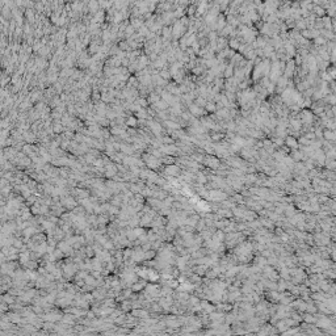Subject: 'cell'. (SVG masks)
Instances as JSON below:
<instances>
[{"label": "cell", "mask_w": 336, "mask_h": 336, "mask_svg": "<svg viewBox=\"0 0 336 336\" xmlns=\"http://www.w3.org/2000/svg\"><path fill=\"white\" fill-rule=\"evenodd\" d=\"M188 108H189V113L192 114V116H194V117H201V116H204V114H206V112L202 110V108L197 107L194 103H192L190 105H188Z\"/></svg>", "instance_id": "obj_5"}, {"label": "cell", "mask_w": 336, "mask_h": 336, "mask_svg": "<svg viewBox=\"0 0 336 336\" xmlns=\"http://www.w3.org/2000/svg\"><path fill=\"white\" fill-rule=\"evenodd\" d=\"M324 166H326V168H330V169H334L335 168V160H326V163H324Z\"/></svg>", "instance_id": "obj_26"}, {"label": "cell", "mask_w": 336, "mask_h": 336, "mask_svg": "<svg viewBox=\"0 0 336 336\" xmlns=\"http://www.w3.org/2000/svg\"><path fill=\"white\" fill-rule=\"evenodd\" d=\"M299 120H301L302 122V126L303 125H311L312 121H314V113H312V110L310 109H305L301 112V114H299Z\"/></svg>", "instance_id": "obj_2"}, {"label": "cell", "mask_w": 336, "mask_h": 336, "mask_svg": "<svg viewBox=\"0 0 336 336\" xmlns=\"http://www.w3.org/2000/svg\"><path fill=\"white\" fill-rule=\"evenodd\" d=\"M223 75H225L226 79L232 78V75H234V64L232 63L231 64H226V68H225V71H223Z\"/></svg>", "instance_id": "obj_16"}, {"label": "cell", "mask_w": 336, "mask_h": 336, "mask_svg": "<svg viewBox=\"0 0 336 336\" xmlns=\"http://www.w3.org/2000/svg\"><path fill=\"white\" fill-rule=\"evenodd\" d=\"M229 45H230V47H231V50H238L239 49V46H240V44H239V41L238 39H235V38H232V39H230L229 41Z\"/></svg>", "instance_id": "obj_21"}, {"label": "cell", "mask_w": 336, "mask_h": 336, "mask_svg": "<svg viewBox=\"0 0 336 336\" xmlns=\"http://www.w3.org/2000/svg\"><path fill=\"white\" fill-rule=\"evenodd\" d=\"M194 104L197 105V107H200V108H205V105H206V103L207 101L205 100V98L204 97H200V96H197L196 98H194V101H193Z\"/></svg>", "instance_id": "obj_20"}, {"label": "cell", "mask_w": 336, "mask_h": 336, "mask_svg": "<svg viewBox=\"0 0 336 336\" xmlns=\"http://www.w3.org/2000/svg\"><path fill=\"white\" fill-rule=\"evenodd\" d=\"M135 122H137L135 118H130V120H129V125H131V126H133V125H135Z\"/></svg>", "instance_id": "obj_37"}, {"label": "cell", "mask_w": 336, "mask_h": 336, "mask_svg": "<svg viewBox=\"0 0 336 336\" xmlns=\"http://www.w3.org/2000/svg\"><path fill=\"white\" fill-rule=\"evenodd\" d=\"M204 163H205L206 167L209 168H219L221 167V159L215 156H206L204 159Z\"/></svg>", "instance_id": "obj_4"}, {"label": "cell", "mask_w": 336, "mask_h": 336, "mask_svg": "<svg viewBox=\"0 0 336 336\" xmlns=\"http://www.w3.org/2000/svg\"><path fill=\"white\" fill-rule=\"evenodd\" d=\"M209 3H206V1H202V3H200L198 4V7H197L196 8V15L197 16H201V15H204V13L206 12V9L209 8Z\"/></svg>", "instance_id": "obj_15"}, {"label": "cell", "mask_w": 336, "mask_h": 336, "mask_svg": "<svg viewBox=\"0 0 336 336\" xmlns=\"http://www.w3.org/2000/svg\"><path fill=\"white\" fill-rule=\"evenodd\" d=\"M260 78H263V68H261V64L260 63H256L255 68L252 71V80L258 81Z\"/></svg>", "instance_id": "obj_8"}, {"label": "cell", "mask_w": 336, "mask_h": 336, "mask_svg": "<svg viewBox=\"0 0 336 336\" xmlns=\"http://www.w3.org/2000/svg\"><path fill=\"white\" fill-rule=\"evenodd\" d=\"M311 11L314 12V16H315V17L323 19L324 16H326V9H324V8H322L320 5H315V4H312V9H311Z\"/></svg>", "instance_id": "obj_11"}, {"label": "cell", "mask_w": 336, "mask_h": 336, "mask_svg": "<svg viewBox=\"0 0 336 336\" xmlns=\"http://www.w3.org/2000/svg\"><path fill=\"white\" fill-rule=\"evenodd\" d=\"M227 25V21H226V17L225 15H218L217 17V22H215V29H218L219 32H222V29Z\"/></svg>", "instance_id": "obj_12"}, {"label": "cell", "mask_w": 336, "mask_h": 336, "mask_svg": "<svg viewBox=\"0 0 336 336\" xmlns=\"http://www.w3.org/2000/svg\"><path fill=\"white\" fill-rule=\"evenodd\" d=\"M187 12H188V15H189V16H193L194 13H196V7H194V5H190L189 8L187 9Z\"/></svg>", "instance_id": "obj_31"}, {"label": "cell", "mask_w": 336, "mask_h": 336, "mask_svg": "<svg viewBox=\"0 0 336 336\" xmlns=\"http://www.w3.org/2000/svg\"><path fill=\"white\" fill-rule=\"evenodd\" d=\"M150 125H151V129H152L154 134H155V135H160V133H162V130H163V127L160 126V124H156V122H151Z\"/></svg>", "instance_id": "obj_18"}, {"label": "cell", "mask_w": 336, "mask_h": 336, "mask_svg": "<svg viewBox=\"0 0 336 336\" xmlns=\"http://www.w3.org/2000/svg\"><path fill=\"white\" fill-rule=\"evenodd\" d=\"M150 100H151V101H154V103H158V101H159V96H158L156 93H152V96H151Z\"/></svg>", "instance_id": "obj_35"}, {"label": "cell", "mask_w": 336, "mask_h": 336, "mask_svg": "<svg viewBox=\"0 0 336 336\" xmlns=\"http://www.w3.org/2000/svg\"><path fill=\"white\" fill-rule=\"evenodd\" d=\"M295 71V62L294 61H289L288 63H285V70H284V75L286 78H292L293 74Z\"/></svg>", "instance_id": "obj_6"}, {"label": "cell", "mask_w": 336, "mask_h": 336, "mask_svg": "<svg viewBox=\"0 0 336 336\" xmlns=\"http://www.w3.org/2000/svg\"><path fill=\"white\" fill-rule=\"evenodd\" d=\"M290 130H293V133H298L299 130H301V127H302V122H301V120H299L298 117H295V118H292L290 120Z\"/></svg>", "instance_id": "obj_9"}, {"label": "cell", "mask_w": 336, "mask_h": 336, "mask_svg": "<svg viewBox=\"0 0 336 336\" xmlns=\"http://www.w3.org/2000/svg\"><path fill=\"white\" fill-rule=\"evenodd\" d=\"M184 15V9L181 8V7H179V8L176 9V11L173 12V16L175 17H180V16H183Z\"/></svg>", "instance_id": "obj_29"}, {"label": "cell", "mask_w": 336, "mask_h": 336, "mask_svg": "<svg viewBox=\"0 0 336 336\" xmlns=\"http://www.w3.org/2000/svg\"><path fill=\"white\" fill-rule=\"evenodd\" d=\"M192 72H193L194 75H200L201 72H202V68H201V67H193V68H192Z\"/></svg>", "instance_id": "obj_33"}, {"label": "cell", "mask_w": 336, "mask_h": 336, "mask_svg": "<svg viewBox=\"0 0 336 336\" xmlns=\"http://www.w3.org/2000/svg\"><path fill=\"white\" fill-rule=\"evenodd\" d=\"M205 109H206L205 112H209V113H210V112H217L215 104H214L213 101H212V103H206V105H205Z\"/></svg>", "instance_id": "obj_24"}, {"label": "cell", "mask_w": 336, "mask_h": 336, "mask_svg": "<svg viewBox=\"0 0 336 336\" xmlns=\"http://www.w3.org/2000/svg\"><path fill=\"white\" fill-rule=\"evenodd\" d=\"M197 180H198V183H206V179H205V176H204L202 173H198L197 175Z\"/></svg>", "instance_id": "obj_32"}, {"label": "cell", "mask_w": 336, "mask_h": 336, "mask_svg": "<svg viewBox=\"0 0 336 336\" xmlns=\"http://www.w3.org/2000/svg\"><path fill=\"white\" fill-rule=\"evenodd\" d=\"M285 143H286V146L288 147H290L292 150H298V142H297V139H295L294 137H292V135H288L285 138Z\"/></svg>", "instance_id": "obj_10"}, {"label": "cell", "mask_w": 336, "mask_h": 336, "mask_svg": "<svg viewBox=\"0 0 336 336\" xmlns=\"http://www.w3.org/2000/svg\"><path fill=\"white\" fill-rule=\"evenodd\" d=\"M162 141H163L164 143H168V144H173V143H175V141L172 139V138H169V137H168V138H163Z\"/></svg>", "instance_id": "obj_34"}, {"label": "cell", "mask_w": 336, "mask_h": 336, "mask_svg": "<svg viewBox=\"0 0 336 336\" xmlns=\"http://www.w3.org/2000/svg\"><path fill=\"white\" fill-rule=\"evenodd\" d=\"M322 137H324L326 142H327V141H330L331 143H334L335 139H336V134H335L334 130H327V129H326L323 131V135H322Z\"/></svg>", "instance_id": "obj_14"}, {"label": "cell", "mask_w": 336, "mask_h": 336, "mask_svg": "<svg viewBox=\"0 0 336 336\" xmlns=\"http://www.w3.org/2000/svg\"><path fill=\"white\" fill-rule=\"evenodd\" d=\"M154 108H155L156 110H167L169 107H168V104L166 103V101L160 100V101H158V103H155V105H154Z\"/></svg>", "instance_id": "obj_17"}, {"label": "cell", "mask_w": 336, "mask_h": 336, "mask_svg": "<svg viewBox=\"0 0 336 336\" xmlns=\"http://www.w3.org/2000/svg\"><path fill=\"white\" fill-rule=\"evenodd\" d=\"M327 39H326L324 37H322V36H319V37H317V38H314V44H315V46H326L327 45Z\"/></svg>", "instance_id": "obj_19"}, {"label": "cell", "mask_w": 336, "mask_h": 336, "mask_svg": "<svg viewBox=\"0 0 336 336\" xmlns=\"http://www.w3.org/2000/svg\"><path fill=\"white\" fill-rule=\"evenodd\" d=\"M295 26H297V29H299V30H305L306 29V20H302V19H299V20H297V22H295Z\"/></svg>", "instance_id": "obj_22"}, {"label": "cell", "mask_w": 336, "mask_h": 336, "mask_svg": "<svg viewBox=\"0 0 336 336\" xmlns=\"http://www.w3.org/2000/svg\"><path fill=\"white\" fill-rule=\"evenodd\" d=\"M159 75H160V78H162V79H169V78H171V75H169V71H167V70H166V67L163 68V70H162V72H160Z\"/></svg>", "instance_id": "obj_25"}, {"label": "cell", "mask_w": 336, "mask_h": 336, "mask_svg": "<svg viewBox=\"0 0 336 336\" xmlns=\"http://www.w3.org/2000/svg\"><path fill=\"white\" fill-rule=\"evenodd\" d=\"M326 72H327V74H328V75H330V78L332 79V80H334V79H335V76H336V74H335V72H336V71H335V68H334V66H331V67H330V68H328V71H326Z\"/></svg>", "instance_id": "obj_28"}, {"label": "cell", "mask_w": 336, "mask_h": 336, "mask_svg": "<svg viewBox=\"0 0 336 336\" xmlns=\"http://www.w3.org/2000/svg\"><path fill=\"white\" fill-rule=\"evenodd\" d=\"M326 101H328V103H330L331 105H334V104H335V95H334V93L327 95V96H326Z\"/></svg>", "instance_id": "obj_27"}, {"label": "cell", "mask_w": 336, "mask_h": 336, "mask_svg": "<svg viewBox=\"0 0 336 336\" xmlns=\"http://www.w3.org/2000/svg\"><path fill=\"white\" fill-rule=\"evenodd\" d=\"M164 125L168 127L169 131H176V130H180V124L176 122V121H172V120H166L164 121Z\"/></svg>", "instance_id": "obj_13"}, {"label": "cell", "mask_w": 336, "mask_h": 336, "mask_svg": "<svg viewBox=\"0 0 336 336\" xmlns=\"http://www.w3.org/2000/svg\"><path fill=\"white\" fill-rule=\"evenodd\" d=\"M171 36H172V30H171V28L169 26H166V28H163V37H164V39H169V37Z\"/></svg>", "instance_id": "obj_23"}, {"label": "cell", "mask_w": 336, "mask_h": 336, "mask_svg": "<svg viewBox=\"0 0 336 336\" xmlns=\"http://www.w3.org/2000/svg\"><path fill=\"white\" fill-rule=\"evenodd\" d=\"M295 61H297V64H302V58L299 57V55H297V58H295Z\"/></svg>", "instance_id": "obj_36"}, {"label": "cell", "mask_w": 336, "mask_h": 336, "mask_svg": "<svg viewBox=\"0 0 336 336\" xmlns=\"http://www.w3.org/2000/svg\"><path fill=\"white\" fill-rule=\"evenodd\" d=\"M160 152L168 154V155H177L180 152V150L175 144H162L160 146Z\"/></svg>", "instance_id": "obj_3"}, {"label": "cell", "mask_w": 336, "mask_h": 336, "mask_svg": "<svg viewBox=\"0 0 336 336\" xmlns=\"http://www.w3.org/2000/svg\"><path fill=\"white\" fill-rule=\"evenodd\" d=\"M171 30H172V36L175 38V41H176L177 38H181L184 34V32L187 30V26L181 22V20H176V21L173 22V26L171 28Z\"/></svg>", "instance_id": "obj_1"}, {"label": "cell", "mask_w": 336, "mask_h": 336, "mask_svg": "<svg viewBox=\"0 0 336 336\" xmlns=\"http://www.w3.org/2000/svg\"><path fill=\"white\" fill-rule=\"evenodd\" d=\"M322 79H323V80L326 81V83H327V81H332V79L330 78V75H328L326 71L322 72Z\"/></svg>", "instance_id": "obj_30"}, {"label": "cell", "mask_w": 336, "mask_h": 336, "mask_svg": "<svg viewBox=\"0 0 336 336\" xmlns=\"http://www.w3.org/2000/svg\"><path fill=\"white\" fill-rule=\"evenodd\" d=\"M166 173L168 176H179L180 173V167L177 164H169V166L166 167Z\"/></svg>", "instance_id": "obj_7"}]
</instances>
